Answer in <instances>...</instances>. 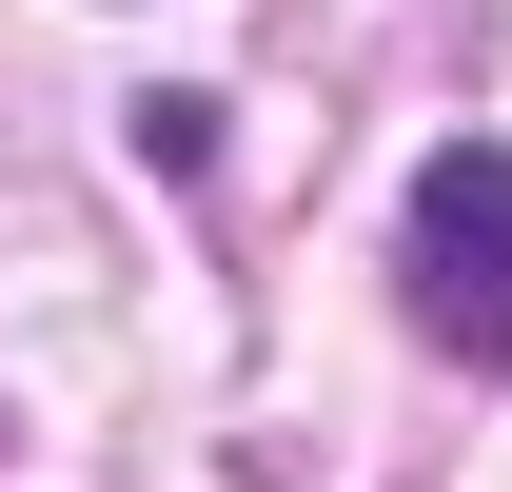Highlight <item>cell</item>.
<instances>
[{
    "label": "cell",
    "instance_id": "1",
    "mask_svg": "<svg viewBox=\"0 0 512 492\" xmlns=\"http://www.w3.org/2000/svg\"><path fill=\"white\" fill-rule=\"evenodd\" d=\"M394 276H414V335H434V355L512 374V138H434V158H414Z\"/></svg>",
    "mask_w": 512,
    "mask_h": 492
}]
</instances>
